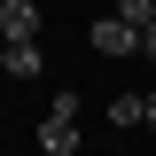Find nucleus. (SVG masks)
<instances>
[{"instance_id": "2", "label": "nucleus", "mask_w": 156, "mask_h": 156, "mask_svg": "<svg viewBox=\"0 0 156 156\" xmlns=\"http://www.w3.org/2000/svg\"><path fill=\"white\" fill-rule=\"evenodd\" d=\"M39 148H47V156H78V117L47 109V117H39Z\"/></svg>"}, {"instance_id": "6", "label": "nucleus", "mask_w": 156, "mask_h": 156, "mask_svg": "<svg viewBox=\"0 0 156 156\" xmlns=\"http://www.w3.org/2000/svg\"><path fill=\"white\" fill-rule=\"evenodd\" d=\"M117 16L133 23V31H148V23H156V0H117Z\"/></svg>"}, {"instance_id": "1", "label": "nucleus", "mask_w": 156, "mask_h": 156, "mask_svg": "<svg viewBox=\"0 0 156 156\" xmlns=\"http://www.w3.org/2000/svg\"><path fill=\"white\" fill-rule=\"evenodd\" d=\"M86 39H94V55H109V62L140 55V31H133L125 16H117V8H109V16H94V31H86Z\"/></svg>"}, {"instance_id": "5", "label": "nucleus", "mask_w": 156, "mask_h": 156, "mask_svg": "<svg viewBox=\"0 0 156 156\" xmlns=\"http://www.w3.org/2000/svg\"><path fill=\"white\" fill-rule=\"evenodd\" d=\"M109 125H148V94H117L109 101Z\"/></svg>"}, {"instance_id": "7", "label": "nucleus", "mask_w": 156, "mask_h": 156, "mask_svg": "<svg viewBox=\"0 0 156 156\" xmlns=\"http://www.w3.org/2000/svg\"><path fill=\"white\" fill-rule=\"evenodd\" d=\"M140 55H148V62H156V23H148V31H140Z\"/></svg>"}, {"instance_id": "3", "label": "nucleus", "mask_w": 156, "mask_h": 156, "mask_svg": "<svg viewBox=\"0 0 156 156\" xmlns=\"http://www.w3.org/2000/svg\"><path fill=\"white\" fill-rule=\"evenodd\" d=\"M0 70H8V78H39V70H47L39 39H8V47H0Z\"/></svg>"}, {"instance_id": "4", "label": "nucleus", "mask_w": 156, "mask_h": 156, "mask_svg": "<svg viewBox=\"0 0 156 156\" xmlns=\"http://www.w3.org/2000/svg\"><path fill=\"white\" fill-rule=\"evenodd\" d=\"M0 39H39V0H0Z\"/></svg>"}, {"instance_id": "8", "label": "nucleus", "mask_w": 156, "mask_h": 156, "mask_svg": "<svg viewBox=\"0 0 156 156\" xmlns=\"http://www.w3.org/2000/svg\"><path fill=\"white\" fill-rule=\"evenodd\" d=\"M148 125H156V94H148Z\"/></svg>"}]
</instances>
